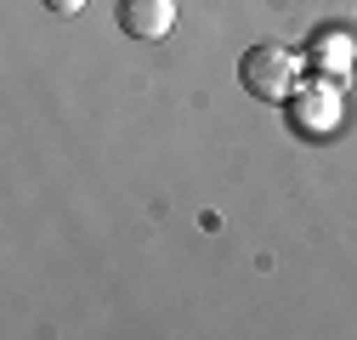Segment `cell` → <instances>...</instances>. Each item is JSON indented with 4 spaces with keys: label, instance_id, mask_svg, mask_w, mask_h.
<instances>
[{
    "label": "cell",
    "instance_id": "7a4b0ae2",
    "mask_svg": "<svg viewBox=\"0 0 357 340\" xmlns=\"http://www.w3.org/2000/svg\"><path fill=\"white\" fill-rule=\"evenodd\" d=\"M119 29L130 40H165L176 29V0H119Z\"/></svg>",
    "mask_w": 357,
    "mask_h": 340
},
{
    "label": "cell",
    "instance_id": "6da1fadb",
    "mask_svg": "<svg viewBox=\"0 0 357 340\" xmlns=\"http://www.w3.org/2000/svg\"><path fill=\"white\" fill-rule=\"evenodd\" d=\"M238 79H244L250 97H261V102H284V97L295 91V79H301V57L266 40V46H250V52L238 57Z\"/></svg>",
    "mask_w": 357,
    "mask_h": 340
},
{
    "label": "cell",
    "instance_id": "3957f363",
    "mask_svg": "<svg viewBox=\"0 0 357 340\" xmlns=\"http://www.w3.org/2000/svg\"><path fill=\"white\" fill-rule=\"evenodd\" d=\"M46 6H52L57 17H74V12H85V0H46Z\"/></svg>",
    "mask_w": 357,
    "mask_h": 340
}]
</instances>
